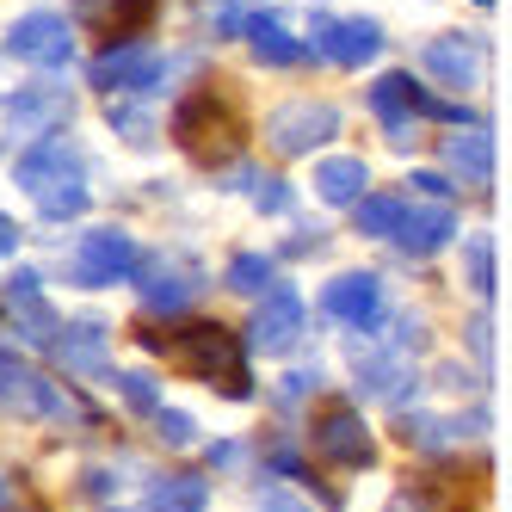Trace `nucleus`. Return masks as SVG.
I'll return each instance as SVG.
<instances>
[{
	"label": "nucleus",
	"instance_id": "obj_1",
	"mask_svg": "<svg viewBox=\"0 0 512 512\" xmlns=\"http://www.w3.org/2000/svg\"><path fill=\"white\" fill-rule=\"evenodd\" d=\"M142 346H155L167 352L186 377L210 383V389H223L229 401H247L253 395V377H247V346L229 334L223 321H186V327H173V334H142Z\"/></svg>",
	"mask_w": 512,
	"mask_h": 512
},
{
	"label": "nucleus",
	"instance_id": "obj_2",
	"mask_svg": "<svg viewBox=\"0 0 512 512\" xmlns=\"http://www.w3.org/2000/svg\"><path fill=\"white\" fill-rule=\"evenodd\" d=\"M173 142L192 161H204V167H229L247 149V124H241V112H235L223 93L198 87V93L179 99V112H173Z\"/></svg>",
	"mask_w": 512,
	"mask_h": 512
},
{
	"label": "nucleus",
	"instance_id": "obj_3",
	"mask_svg": "<svg viewBox=\"0 0 512 512\" xmlns=\"http://www.w3.org/2000/svg\"><path fill=\"white\" fill-rule=\"evenodd\" d=\"M309 445H315L321 463H340V469H371L377 463V438L352 414V401H327L309 426Z\"/></svg>",
	"mask_w": 512,
	"mask_h": 512
},
{
	"label": "nucleus",
	"instance_id": "obj_4",
	"mask_svg": "<svg viewBox=\"0 0 512 512\" xmlns=\"http://www.w3.org/2000/svg\"><path fill=\"white\" fill-rule=\"evenodd\" d=\"M340 136V112L327 99H284L278 112L266 118V142L278 155H309V149H327Z\"/></svg>",
	"mask_w": 512,
	"mask_h": 512
},
{
	"label": "nucleus",
	"instance_id": "obj_5",
	"mask_svg": "<svg viewBox=\"0 0 512 512\" xmlns=\"http://www.w3.org/2000/svg\"><path fill=\"white\" fill-rule=\"evenodd\" d=\"M130 272L142 278V309H149L155 321L186 315L192 297H198V266H192V260H173V253H149V260L136 253Z\"/></svg>",
	"mask_w": 512,
	"mask_h": 512
},
{
	"label": "nucleus",
	"instance_id": "obj_6",
	"mask_svg": "<svg viewBox=\"0 0 512 512\" xmlns=\"http://www.w3.org/2000/svg\"><path fill=\"white\" fill-rule=\"evenodd\" d=\"M303 297L284 284H266L260 303H253V321H247V352H290L303 346Z\"/></svg>",
	"mask_w": 512,
	"mask_h": 512
},
{
	"label": "nucleus",
	"instance_id": "obj_7",
	"mask_svg": "<svg viewBox=\"0 0 512 512\" xmlns=\"http://www.w3.org/2000/svg\"><path fill=\"white\" fill-rule=\"evenodd\" d=\"M130 266H136V241H130L124 229H87V235L75 241V260H68V278H75V284H87V290H105V284L130 278Z\"/></svg>",
	"mask_w": 512,
	"mask_h": 512
},
{
	"label": "nucleus",
	"instance_id": "obj_8",
	"mask_svg": "<svg viewBox=\"0 0 512 512\" xmlns=\"http://www.w3.org/2000/svg\"><path fill=\"white\" fill-rule=\"evenodd\" d=\"M7 50L13 62H38V68H62L68 56H75V31H68L62 13H25L13 31H7Z\"/></svg>",
	"mask_w": 512,
	"mask_h": 512
},
{
	"label": "nucleus",
	"instance_id": "obj_9",
	"mask_svg": "<svg viewBox=\"0 0 512 512\" xmlns=\"http://www.w3.org/2000/svg\"><path fill=\"white\" fill-rule=\"evenodd\" d=\"M161 50H149V44H112L93 68H87V81L99 87V93H142V87H155L161 81Z\"/></svg>",
	"mask_w": 512,
	"mask_h": 512
},
{
	"label": "nucleus",
	"instance_id": "obj_10",
	"mask_svg": "<svg viewBox=\"0 0 512 512\" xmlns=\"http://www.w3.org/2000/svg\"><path fill=\"white\" fill-rule=\"evenodd\" d=\"M13 179H19V192H56V186H75V179H87V161H81V149L75 142H56V136H44L38 149H25L19 155V167H13Z\"/></svg>",
	"mask_w": 512,
	"mask_h": 512
},
{
	"label": "nucleus",
	"instance_id": "obj_11",
	"mask_svg": "<svg viewBox=\"0 0 512 512\" xmlns=\"http://www.w3.org/2000/svg\"><path fill=\"white\" fill-rule=\"evenodd\" d=\"M68 112H75V99H68L56 81H31V87H13L0 99V124L19 130V136H38V130H56Z\"/></svg>",
	"mask_w": 512,
	"mask_h": 512
},
{
	"label": "nucleus",
	"instance_id": "obj_12",
	"mask_svg": "<svg viewBox=\"0 0 512 512\" xmlns=\"http://www.w3.org/2000/svg\"><path fill=\"white\" fill-rule=\"evenodd\" d=\"M321 309L346 327H377L383 321V278L377 272H334L321 284Z\"/></svg>",
	"mask_w": 512,
	"mask_h": 512
},
{
	"label": "nucleus",
	"instance_id": "obj_13",
	"mask_svg": "<svg viewBox=\"0 0 512 512\" xmlns=\"http://www.w3.org/2000/svg\"><path fill=\"white\" fill-rule=\"evenodd\" d=\"M50 358L62 364V371H75V377H105L112 371V358H105V321H56L50 327Z\"/></svg>",
	"mask_w": 512,
	"mask_h": 512
},
{
	"label": "nucleus",
	"instance_id": "obj_14",
	"mask_svg": "<svg viewBox=\"0 0 512 512\" xmlns=\"http://www.w3.org/2000/svg\"><path fill=\"white\" fill-rule=\"evenodd\" d=\"M426 68L451 93H469L475 81H482V38H469V31H445V38L426 44Z\"/></svg>",
	"mask_w": 512,
	"mask_h": 512
},
{
	"label": "nucleus",
	"instance_id": "obj_15",
	"mask_svg": "<svg viewBox=\"0 0 512 512\" xmlns=\"http://www.w3.org/2000/svg\"><path fill=\"white\" fill-rule=\"evenodd\" d=\"M389 235H395V247H401V253L426 260V253L451 247V235H457V210L432 198V204H420V210H401V223H395Z\"/></svg>",
	"mask_w": 512,
	"mask_h": 512
},
{
	"label": "nucleus",
	"instance_id": "obj_16",
	"mask_svg": "<svg viewBox=\"0 0 512 512\" xmlns=\"http://www.w3.org/2000/svg\"><path fill=\"white\" fill-rule=\"evenodd\" d=\"M315 50L334 68H364V62H377V50H383V25L377 19H334V25H321Z\"/></svg>",
	"mask_w": 512,
	"mask_h": 512
},
{
	"label": "nucleus",
	"instance_id": "obj_17",
	"mask_svg": "<svg viewBox=\"0 0 512 512\" xmlns=\"http://www.w3.org/2000/svg\"><path fill=\"white\" fill-rule=\"evenodd\" d=\"M352 383L377 401H408L414 395V371L401 364V352H383V346H358L352 352Z\"/></svg>",
	"mask_w": 512,
	"mask_h": 512
},
{
	"label": "nucleus",
	"instance_id": "obj_18",
	"mask_svg": "<svg viewBox=\"0 0 512 512\" xmlns=\"http://www.w3.org/2000/svg\"><path fill=\"white\" fill-rule=\"evenodd\" d=\"M0 401H7L13 414H25V420H75V401H68V389H56V383L38 377V371H25V364H19V377L0 389Z\"/></svg>",
	"mask_w": 512,
	"mask_h": 512
},
{
	"label": "nucleus",
	"instance_id": "obj_19",
	"mask_svg": "<svg viewBox=\"0 0 512 512\" xmlns=\"http://www.w3.org/2000/svg\"><path fill=\"white\" fill-rule=\"evenodd\" d=\"M371 112L383 118V130L395 136V142H408V130H414V99H420V81L414 75H401V68H389V75H377L371 81Z\"/></svg>",
	"mask_w": 512,
	"mask_h": 512
},
{
	"label": "nucleus",
	"instance_id": "obj_20",
	"mask_svg": "<svg viewBox=\"0 0 512 512\" xmlns=\"http://www.w3.org/2000/svg\"><path fill=\"white\" fill-rule=\"evenodd\" d=\"M161 13V0H99V50H112V44H136L142 31L155 25Z\"/></svg>",
	"mask_w": 512,
	"mask_h": 512
},
{
	"label": "nucleus",
	"instance_id": "obj_21",
	"mask_svg": "<svg viewBox=\"0 0 512 512\" xmlns=\"http://www.w3.org/2000/svg\"><path fill=\"white\" fill-rule=\"evenodd\" d=\"M241 38H247V50H253V62H266V68H297L309 50L290 38V31L272 19V13H253V19H241Z\"/></svg>",
	"mask_w": 512,
	"mask_h": 512
},
{
	"label": "nucleus",
	"instance_id": "obj_22",
	"mask_svg": "<svg viewBox=\"0 0 512 512\" xmlns=\"http://www.w3.org/2000/svg\"><path fill=\"white\" fill-rule=\"evenodd\" d=\"M445 173L469 179V186H488V179H494V136L488 130H457V136H445Z\"/></svg>",
	"mask_w": 512,
	"mask_h": 512
},
{
	"label": "nucleus",
	"instance_id": "obj_23",
	"mask_svg": "<svg viewBox=\"0 0 512 512\" xmlns=\"http://www.w3.org/2000/svg\"><path fill=\"white\" fill-rule=\"evenodd\" d=\"M358 192H371V173H364L358 155H327V161L315 167V198H321V204L346 210Z\"/></svg>",
	"mask_w": 512,
	"mask_h": 512
},
{
	"label": "nucleus",
	"instance_id": "obj_24",
	"mask_svg": "<svg viewBox=\"0 0 512 512\" xmlns=\"http://www.w3.org/2000/svg\"><path fill=\"white\" fill-rule=\"evenodd\" d=\"M7 309H13V321L25 327L31 340H50V327H56V315L44 309V284H38V272H19V278L7 284Z\"/></svg>",
	"mask_w": 512,
	"mask_h": 512
},
{
	"label": "nucleus",
	"instance_id": "obj_25",
	"mask_svg": "<svg viewBox=\"0 0 512 512\" xmlns=\"http://www.w3.org/2000/svg\"><path fill=\"white\" fill-rule=\"evenodd\" d=\"M204 506H210V482H204V475H155L149 512H204Z\"/></svg>",
	"mask_w": 512,
	"mask_h": 512
},
{
	"label": "nucleus",
	"instance_id": "obj_26",
	"mask_svg": "<svg viewBox=\"0 0 512 512\" xmlns=\"http://www.w3.org/2000/svg\"><path fill=\"white\" fill-rule=\"evenodd\" d=\"M482 475H438V482H426V494H414L420 512H475L482 506Z\"/></svg>",
	"mask_w": 512,
	"mask_h": 512
},
{
	"label": "nucleus",
	"instance_id": "obj_27",
	"mask_svg": "<svg viewBox=\"0 0 512 512\" xmlns=\"http://www.w3.org/2000/svg\"><path fill=\"white\" fill-rule=\"evenodd\" d=\"M346 210H352V229H358V235H389L408 204H401V192H358Z\"/></svg>",
	"mask_w": 512,
	"mask_h": 512
},
{
	"label": "nucleus",
	"instance_id": "obj_28",
	"mask_svg": "<svg viewBox=\"0 0 512 512\" xmlns=\"http://www.w3.org/2000/svg\"><path fill=\"white\" fill-rule=\"evenodd\" d=\"M87 179H75V186H56V192H38V216L44 223H75V216H87Z\"/></svg>",
	"mask_w": 512,
	"mask_h": 512
},
{
	"label": "nucleus",
	"instance_id": "obj_29",
	"mask_svg": "<svg viewBox=\"0 0 512 512\" xmlns=\"http://www.w3.org/2000/svg\"><path fill=\"white\" fill-rule=\"evenodd\" d=\"M223 278H229L235 297H260V290L272 284V260H266V253H235Z\"/></svg>",
	"mask_w": 512,
	"mask_h": 512
},
{
	"label": "nucleus",
	"instance_id": "obj_30",
	"mask_svg": "<svg viewBox=\"0 0 512 512\" xmlns=\"http://www.w3.org/2000/svg\"><path fill=\"white\" fill-rule=\"evenodd\" d=\"M463 272L475 284V297H494V235H469L463 241Z\"/></svg>",
	"mask_w": 512,
	"mask_h": 512
},
{
	"label": "nucleus",
	"instance_id": "obj_31",
	"mask_svg": "<svg viewBox=\"0 0 512 512\" xmlns=\"http://www.w3.org/2000/svg\"><path fill=\"white\" fill-rule=\"evenodd\" d=\"M118 395H124L130 414H155V408H161V383H155V371H118Z\"/></svg>",
	"mask_w": 512,
	"mask_h": 512
},
{
	"label": "nucleus",
	"instance_id": "obj_32",
	"mask_svg": "<svg viewBox=\"0 0 512 512\" xmlns=\"http://www.w3.org/2000/svg\"><path fill=\"white\" fill-rule=\"evenodd\" d=\"M149 420H155V438H161L167 451H192V445H198V420H192V414H179V408H155Z\"/></svg>",
	"mask_w": 512,
	"mask_h": 512
},
{
	"label": "nucleus",
	"instance_id": "obj_33",
	"mask_svg": "<svg viewBox=\"0 0 512 512\" xmlns=\"http://www.w3.org/2000/svg\"><path fill=\"white\" fill-rule=\"evenodd\" d=\"M247 198H253V210H260V216H284V210H290V186H284V179H272V173L253 179Z\"/></svg>",
	"mask_w": 512,
	"mask_h": 512
},
{
	"label": "nucleus",
	"instance_id": "obj_34",
	"mask_svg": "<svg viewBox=\"0 0 512 512\" xmlns=\"http://www.w3.org/2000/svg\"><path fill=\"white\" fill-rule=\"evenodd\" d=\"M414 118H445V124H469V105H457V99H414Z\"/></svg>",
	"mask_w": 512,
	"mask_h": 512
},
{
	"label": "nucleus",
	"instance_id": "obj_35",
	"mask_svg": "<svg viewBox=\"0 0 512 512\" xmlns=\"http://www.w3.org/2000/svg\"><path fill=\"white\" fill-rule=\"evenodd\" d=\"M260 512H321V506H309L303 494H290V488H260Z\"/></svg>",
	"mask_w": 512,
	"mask_h": 512
},
{
	"label": "nucleus",
	"instance_id": "obj_36",
	"mask_svg": "<svg viewBox=\"0 0 512 512\" xmlns=\"http://www.w3.org/2000/svg\"><path fill=\"white\" fill-rule=\"evenodd\" d=\"M414 192H426V198H438V204H445V198H451V173H432V167H420V173H414Z\"/></svg>",
	"mask_w": 512,
	"mask_h": 512
},
{
	"label": "nucleus",
	"instance_id": "obj_37",
	"mask_svg": "<svg viewBox=\"0 0 512 512\" xmlns=\"http://www.w3.org/2000/svg\"><path fill=\"white\" fill-rule=\"evenodd\" d=\"M81 488H87V500H112V475H105V469H87Z\"/></svg>",
	"mask_w": 512,
	"mask_h": 512
},
{
	"label": "nucleus",
	"instance_id": "obj_38",
	"mask_svg": "<svg viewBox=\"0 0 512 512\" xmlns=\"http://www.w3.org/2000/svg\"><path fill=\"white\" fill-rule=\"evenodd\" d=\"M235 457H241V438H216V445H210V463L216 469H229Z\"/></svg>",
	"mask_w": 512,
	"mask_h": 512
},
{
	"label": "nucleus",
	"instance_id": "obj_39",
	"mask_svg": "<svg viewBox=\"0 0 512 512\" xmlns=\"http://www.w3.org/2000/svg\"><path fill=\"white\" fill-rule=\"evenodd\" d=\"M19 247V223H13V216L7 210H0V260H7V253Z\"/></svg>",
	"mask_w": 512,
	"mask_h": 512
},
{
	"label": "nucleus",
	"instance_id": "obj_40",
	"mask_svg": "<svg viewBox=\"0 0 512 512\" xmlns=\"http://www.w3.org/2000/svg\"><path fill=\"white\" fill-rule=\"evenodd\" d=\"M469 352H475V358L494 352V346H488V321H469Z\"/></svg>",
	"mask_w": 512,
	"mask_h": 512
},
{
	"label": "nucleus",
	"instance_id": "obj_41",
	"mask_svg": "<svg viewBox=\"0 0 512 512\" xmlns=\"http://www.w3.org/2000/svg\"><path fill=\"white\" fill-rule=\"evenodd\" d=\"M315 383H321L315 371H290V377H284V395H303V389H315Z\"/></svg>",
	"mask_w": 512,
	"mask_h": 512
},
{
	"label": "nucleus",
	"instance_id": "obj_42",
	"mask_svg": "<svg viewBox=\"0 0 512 512\" xmlns=\"http://www.w3.org/2000/svg\"><path fill=\"white\" fill-rule=\"evenodd\" d=\"M19 377V358H13V346H0V389H7Z\"/></svg>",
	"mask_w": 512,
	"mask_h": 512
},
{
	"label": "nucleus",
	"instance_id": "obj_43",
	"mask_svg": "<svg viewBox=\"0 0 512 512\" xmlns=\"http://www.w3.org/2000/svg\"><path fill=\"white\" fill-rule=\"evenodd\" d=\"M13 506V488H7V475H0V512H7Z\"/></svg>",
	"mask_w": 512,
	"mask_h": 512
},
{
	"label": "nucleus",
	"instance_id": "obj_44",
	"mask_svg": "<svg viewBox=\"0 0 512 512\" xmlns=\"http://www.w3.org/2000/svg\"><path fill=\"white\" fill-rule=\"evenodd\" d=\"M81 13H99V0H81Z\"/></svg>",
	"mask_w": 512,
	"mask_h": 512
},
{
	"label": "nucleus",
	"instance_id": "obj_45",
	"mask_svg": "<svg viewBox=\"0 0 512 512\" xmlns=\"http://www.w3.org/2000/svg\"><path fill=\"white\" fill-rule=\"evenodd\" d=\"M475 7H494V0H475Z\"/></svg>",
	"mask_w": 512,
	"mask_h": 512
}]
</instances>
